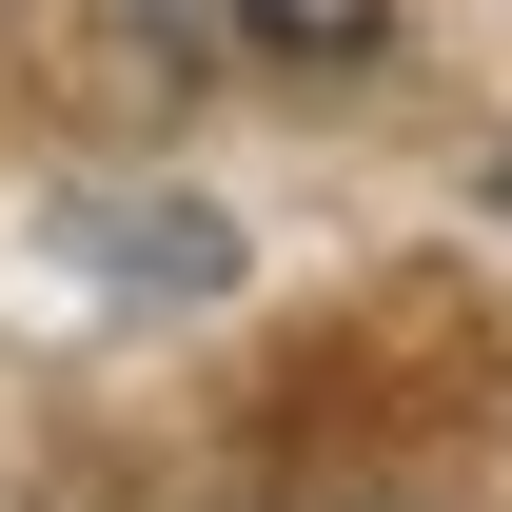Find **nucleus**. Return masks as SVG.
<instances>
[{
    "label": "nucleus",
    "instance_id": "1",
    "mask_svg": "<svg viewBox=\"0 0 512 512\" xmlns=\"http://www.w3.org/2000/svg\"><path fill=\"white\" fill-rule=\"evenodd\" d=\"M375 20H394V0H217V40H237V60H296V79H316V60H375Z\"/></svg>",
    "mask_w": 512,
    "mask_h": 512
},
{
    "label": "nucleus",
    "instance_id": "2",
    "mask_svg": "<svg viewBox=\"0 0 512 512\" xmlns=\"http://www.w3.org/2000/svg\"><path fill=\"white\" fill-rule=\"evenodd\" d=\"M119 20H138V40H178V60L217 40V0H119Z\"/></svg>",
    "mask_w": 512,
    "mask_h": 512
}]
</instances>
